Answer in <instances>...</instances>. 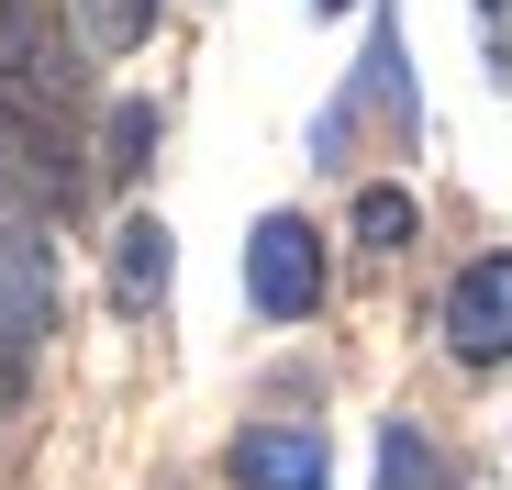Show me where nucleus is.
Segmentation results:
<instances>
[{
    "mask_svg": "<svg viewBox=\"0 0 512 490\" xmlns=\"http://www.w3.org/2000/svg\"><path fill=\"white\" fill-rule=\"evenodd\" d=\"M56 335V245L34 223H0V390H23Z\"/></svg>",
    "mask_w": 512,
    "mask_h": 490,
    "instance_id": "obj_1",
    "label": "nucleus"
},
{
    "mask_svg": "<svg viewBox=\"0 0 512 490\" xmlns=\"http://www.w3.org/2000/svg\"><path fill=\"white\" fill-rule=\"evenodd\" d=\"M245 301L268 312V323H301L323 301V234L301 212H268V223L245 234Z\"/></svg>",
    "mask_w": 512,
    "mask_h": 490,
    "instance_id": "obj_2",
    "label": "nucleus"
},
{
    "mask_svg": "<svg viewBox=\"0 0 512 490\" xmlns=\"http://www.w3.org/2000/svg\"><path fill=\"white\" fill-rule=\"evenodd\" d=\"M67 90H78L67 23L45 12V0H0V101H34V112H56Z\"/></svg>",
    "mask_w": 512,
    "mask_h": 490,
    "instance_id": "obj_3",
    "label": "nucleus"
},
{
    "mask_svg": "<svg viewBox=\"0 0 512 490\" xmlns=\"http://www.w3.org/2000/svg\"><path fill=\"white\" fill-rule=\"evenodd\" d=\"M446 346H457L468 368H501V357H512V257L457 268V290H446Z\"/></svg>",
    "mask_w": 512,
    "mask_h": 490,
    "instance_id": "obj_4",
    "label": "nucleus"
},
{
    "mask_svg": "<svg viewBox=\"0 0 512 490\" xmlns=\"http://www.w3.org/2000/svg\"><path fill=\"white\" fill-rule=\"evenodd\" d=\"M234 479H245V490H334V457H323L312 424H256V435L234 446Z\"/></svg>",
    "mask_w": 512,
    "mask_h": 490,
    "instance_id": "obj_5",
    "label": "nucleus"
},
{
    "mask_svg": "<svg viewBox=\"0 0 512 490\" xmlns=\"http://www.w3.org/2000/svg\"><path fill=\"white\" fill-rule=\"evenodd\" d=\"M167 279H179V234H167L156 212H134V223L112 234V312H156Z\"/></svg>",
    "mask_w": 512,
    "mask_h": 490,
    "instance_id": "obj_6",
    "label": "nucleus"
},
{
    "mask_svg": "<svg viewBox=\"0 0 512 490\" xmlns=\"http://www.w3.org/2000/svg\"><path fill=\"white\" fill-rule=\"evenodd\" d=\"M78 34H90V56H134L156 34V0H78Z\"/></svg>",
    "mask_w": 512,
    "mask_h": 490,
    "instance_id": "obj_7",
    "label": "nucleus"
},
{
    "mask_svg": "<svg viewBox=\"0 0 512 490\" xmlns=\"http://www.w3.org/2000/svg\"><path fill=\"white\" fill-rule=\"evenodd\" d=\"M379 490H446V468H435V446H423L412 424H390V435H379Z\"/></svg>",
    "mask_w": 512,
    "mask_h": 490,
    "instance_id": "obj_8",
    "label": "nucleus"
},
{
    "mask_svg": "<svg viewBox=\"0 0 512 490\" xmlns=\"http://www.w3.org/2000/svg\"><path fill=\"white\" fill-rule=\"evenodd\" d=\"M145 145H156V112H145V101H112V123H101V168L134 179V168H145Z\"/></svg>",
    "mask_w": 512,
    "mask_h": 490,
    "instance_id": "obj_9",
    "label": "nucleus"
},
{
    "mask_svg": "<svg viewBox=\"0 0 512 490\" xmlns=\"http://www.w3.org/2000/svg\"><path fill=\"white\" fill-rule=\"evenodd\" d=\"M357 245H412V190L368 179V190H357Z\"/></svg>",
    "mask_w": 512,
    "mask_h": 490,
    "instance_id": "obj_10",
    "label": "nucleus"
},
{
    "mask_svg": "<svg viewBox=\"0 0 512 490\" xmlns=\"http://www.w3.org/2000/svg\"><path fill=\"white\" fill-rule=\"evenodd\" d=\"M479 34H490V56H512V0H479Z\"/></svg>",
    "mask_w": 512,
    "mask_h": 490,
    "instance_id": "obj_11",
    "label": "nucleus"
},
{
    "mask_svg": "<svg viewBox=\"0 0 512 490\" xmlns=\"http://www.w3.org/2000/svg\"><path fill=\"white\" fill-rule=\"evenodd\" d=\"M312 12H357V0H312Z\"/></svg>",
    "mask_w": 512,
    "mask_h": 490,
    "instance_id": "obj_12",
    "label": "nucleus"
}]
</instances>
